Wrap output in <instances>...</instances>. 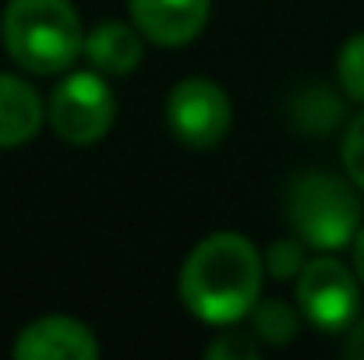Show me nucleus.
<instances>
[{
    "label": "nucleus",
    "mask_w": 364,
    "mask_h": 360,
    "mask_svg": "<svg viewBox=\"0 0 364 360\" xmlns=\"http://www.w3.org/2000/svg\"><path fill=\"white\" fill-rule=\"evenodd\" d=\"M258 247L241 234L205 237L181 268V297L188 311L209 325H230L251 315L262 293Z\"/></svg>",
    "instance_id": "obj_1"
},
{
    "label": "nucleus",
    "mask_w": 364,
    "mask_h": 360,
    "mask_svg": "<svg viewBox=\"0 0 364 360\" xmlns=\"http://www.w3.org/2000/svg\"><path fill=\"white\" fill-rule=\"evenodd\" d=\"M0 36L11 60L32 75L68 71L85 46L71 0H7Z\"/></svg>",
    "instance_id": "obj_2"
},
{
    "label": "nucleus",
    "mask_w": 364,
    "mask_h": 360,
    "mask_svg": "<svg viewBox=\"0 0 364 360\" xmlns=\"http://www.w3.org/2000/svg\"><path fill=\"white\" fill-rule=\"evenodd\" d=\"M287 216L297 237L318 251H340L361 230V202L354 187L333 173H301L287 195Z\"/></svg>",
    "instance_id": "obj_3"
},
{
    "label": "nucleus",
    "mask_w": 364,
    "mask_h": 360,
    "mask_svg": "<svg viewBox=\"0 0 364 360\" xmlns=\"http://www.w3.org/2000/svg\"><path fill=\"white\" fill-rule=\"evenodd\" d=\"M50 124L53 131L71 141V145H96L117 117V99L114 89L107 82V75L100 71H78L68 75L53 96H50Z\"/></svg>",
    "instance_id": "obj_4"
},
{
    "label": "nucleus",
    "mask_w": 364,
    "mask_h": 360,
    "mask_svg": "<svg viewBox=\"0 0 364 360\" xmlns=\"http://www.w3.org/2000/svg\"><path fill=\"white\" fill-rule=\"evenodd\" d=\"M297 304L315 329L343 332L361 311V290L343 261L315 258L304 261V268L297 272Z\"/></svg>",
    "instance_id": "obj_5"
},
{
    "label": "nucleus",
    "mask_w": 364,
    "mask_h": 360,
    "mask_svg": "<svg viewBox=\"0 0 364 360\" xmlns=\"http://www.w3.org/2000/svg\"><path fill=\"white\" fill-rule=\"evenodd\" d=\"M230 99L209 78H184L166 99L170 131L191 148H213L230 131Z\"/></svg>",
    "instance_id": "obj_6"
},
{
    "label": "nucleus",
    "mask_w": 364,
    "mask_h": 360,
    "mask_svg": "<svg viewBox=\"0 0 364 360\" xmlns=\"http://www.w3.org/2000/svg\"><path fill=\"white\" fill-rule=\"evenodd\" d=\"M14 357L21 360H96L100 357V343L92 336L89 325L75 322V318H39L32 325H25L14 339Z\"/></svg>",
    "instance_id": "obj_7"
},
{
    "label": "nucleus",
    "mask_w": 364,
    "mask_h": 360,
    "mask_svg": "<svg viewBox=\"0 0 364 360\" xmlns=\"http://www.w3.org/2000/svg\"><path fill=\"white\" fill-rule=\"evenodd\" d=\"M138 32L159 46L191 43L209 18V0H131Z\"/></svg>",
    "instance_id": "obj_8"
},
{
    "label": "nucleus",
    "mask_w": 364,
    "mask_h": 360,
    "mask_svg": "<svg viewBox=\"0 0 364 360\" xmlns=\"http://www.w3.org/2000/svg\"><path fill=\"white\" fill-rule=\"evenodd\" d=\"M82 53L89 57L92 71L107 78H121V75H131L141 60V36L124 21H100L85 36Z\"/></svg>",
    "instance_id": "obj_9"
},
{
    "label": "nucleus",
    "mask_w": 364,
    "mask_h": 360,
    "mask_svg": "<svg viewBox=\"0 0 364 360\" xmlns=\"http://www.w3.org/2000/svg\"><path fill=\"white\" fill-rule=\"evenodd\" d=\"M43 124V103L25 78L0 75V148L36 138Z\"/></svg>",
    "instance_id": "obj_10"
},
{
    "label": "nucleus",
    "mask_w": 364,
    "mask_h": 360,
    "mask_svg": "<svg viewBox=\"0 0 364 360\" xmlns=\"http://www.w3.org/2000/svg\"><path fill=\"white\" fill-rule=\"evenodd\" d=\"M251 322H255V336L272 343V347H283L297 336V311L287 307L283 300H265V304H255L251 307Z\"/></svg>",
    "instance_id": "obj_11"
},
{
    "label": "nucleus",
    "mask_w": 364,
    "mask_h": 360,
    "mask_svg": "<svg viewBox=\"0 0 364 360\" xmlns=\"http://www.w3.org/2000/svg\"><path fill=\"white\" fill-rule=\"evenodd\" d=\"M336 78H340L343 92L364 107V36H354L343 43V50L336 57Z\"/></svg>",
    "instance_id": "obj_12"
},
{
    "label": "nucleus",
    "mask_w": 364,
    "mask_h": 360,
    "mask_svg": "<svg viewBox=\"0 0 364 360\" xmlns=\"http://www.w3.org/2000/svg\"><path fill=\"white\" fill-rule=\"evenodd\" d=\"M304 240H276L269 251H265V258H262V265H265V272L272 276V279H290V276H297L301 268H304V247H301Z\"/></svg>",
    "instance_id": "obj_13"
},
{
    "label": "nucleus",
    "mask_w": 364,
    "mask_h": 360,
    "mask_svg": "<svg viewBox=\"0 0 364 360\" xmlns=\"http://www.w3.org/2000/svg\"><path fill=\"white\" fill-rule=\"evenodd\" d=\"M343 166H347L350 184L364 191V114L347 127V138H343Z\"/></svg>",
    "instance_id": "obj_14"
},
{
    "label": "nucleus",
    "mask_w": 364,
    "mask_h": 360,
    "mask_svg": "<svg viewBox=\"0 0 364 360\" xmlns=\"http://www.w3.org/2000/svg\"><path fill=\"white\" fill-rule=\"evenodd\" d=\"M213 360H255L258 357V336L251 332H223L213 347H209Z\"/></svg>",
    "instance_id": "obj_15"
},
{
    "label": "nucleus",
    "mask_w": 364,
    "mask_h": 360,
    "mask_svg": "<svg viewBox=\"0 0 364 360\" xmlns=\"http://www.w3.org/2000/svg\"><path fill=\"white\" fill-rule=\"evenodd\" d=\"M347 357L364 360V315L350 325V336H347Z\"/></svg>",
    "instance_id": "obj_16"
},
{
    "label": "nucleus",
    "mask_w": 364,
    "mask_h": 360,
    "mask_svg": "<svg viewBox=\"0 0 364 360\" xmlns=\"http://www.w3.org/2000/svg\"><path fill=\"white\" fill-rule=\"evenodd\" d=\"M354 268H358V276L364 279V227L358 230V237H354Z\"/></svg>",
    "instance_id": "obj_17"
}]
</instances>
